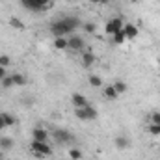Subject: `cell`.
<instances>
[{"instance_id":"9","label":"cell","mask_w":160,"mask_h":160,"mask_svg":"<svg viewBox=\"0 0 160 160\" xmlns=\"http://www.w3.org/2000/svg\"><path fill=\"white\" fill-rule=\"evenodd\" d=\"M95 62H97V58H95V54L93 52H89V50H84L82 54H80V63H82V67H91V65H95Z\"/></svg>"},{"instance_id":"17","label":"cell","mask_w":160,"mask_h":160,"mask_svg":"<svg viewBox=\"0 0 160 160\" xmlns=\"http://www.w3.org/2000/svg\"><path fill=\"white\" fill-rule=\"evenodd\" d=\"M11 78H13V84H15V86H24V84H26V77L21 75V73L11 75Z\"/></svg>"},{"instance_id":"4","label":"cell","mask_w":160,"mask_h":160,"mask_svg":"<svg viewBox=\"0 0 160 160\" xmlns=\"http://www.w3.org/2000/svg\"><path fill=\"white\" fill-rule=\"evenodd\" d=\"M75 116L80 121H93V119H97V110L91 104H88L84 108H75Z\"/></svg>"},{"instance_id":"3","label":"cell","mask_w":160,"mask_h":160,"mask_svg":"<svg viewBox=\"0 0 160 160\" xmlns=\"http://www.w3.org/2000/svg\"><path fill=\"white\" fill-rule=\"evenodd\" d=\"M30 147H32V153H34L36 158H47V157L52 155V147L47 142H36V140H32Z\"/></svg>"},{"instance_id":"22","label":"cell","mask_w":160,"mask_h":160,"mask_svg":"<svg viewBox=\"0 0 160 160\" xmlns=\"http://www.w3.org/2000/svg\"><path fill=\"white\" fill-rule=\"evenodd\" d=\"M147 130L151 136H160V125H155V123H149L147 125Z\"/></svg>"},{"instance_id":"11","label":"cell","mask_w":160,"mask_h":160,"mask_svg":"<svg viewBox=\"0 0 160 160\" xmlns=\"http://www.w3.org/2000/svg\"><path fill=\"white\" fill-rule=\"evenodd\" d=\"M71 102H73V106L75 108H84V106H88L89 102H88V99L82 95V93H73L71 95Z\"/></svg>"},{"instance_id":"10","label":"cell","mask_w":160,"mask_h":160,"mask_svg":"<svg viewBox=\"0 0 160 160\" xmlns=\"http://www.w3.org/2000/svg\"><path fill=\"white\" fill-rule=\"evenodd\" d=\"M32 140H36V142H47L48 140V130L43 128V127H36L32 130Z\"/></svg>"},{"instance_id":"28","label":"cell","mask_w":160,"mask_h":160,"mask_svg":"<svg viewBox=\"0 0 160 160\" xmlns=\"http://www.w3.org/2000/svg\"><path fill=\"white\" fill-rule=\"evenodd\" d=\"M4 77H6V67H2V65H0V80L4 78Z\"/></svg>"},{"instance_id":"25","label":"cell","mask_w":160,"mask_h":160,"mask_svg":"<svg viewBox=\"0 0 160 160\" xmlns=\"http://www.w3.org/2000/svg\"><path fill=\"white\" fill-rule=\"evenodd\" d=\"M9 24H11L13 28H17V30H22V28H24V24H22L17 17H11V19H9Z\"/></svg>"},{"instance_id":"7","label":"cell","mask_w":160,"mask_h":160,"mask_svg":"<svg viewBox=\"0 0 160 160\" xmlns=\"http://www.w3.org/2000/svg\"><path fill=\"white\" fill-rule=\"evenodd\" d=\"M123 26H125V21H123L121 17H114V19H110V21L106 22V26H104V32H106L108 36H114L116 32L123 30Z\"/></svg>"},{"instance_id":"32","label":"cell","mask_w":160,"mask_h":160,"mask_svg":"<svg viewBox=\"0 0 160 160\" xmlns=\"http://www.w3.org/2000/svg\"><path fill=\"white\" fill-rule=\"evenodd\" d=\"M4 158V151H0V160Z\"/></svg>"},{"instance_id":"18","label":"cell","mask_w":160,"mask_h":160,"mask_svg":"<svg viewBox=\"0 0 160 160\" xmlns=\"http://www.w3.org/2000/svg\"><path fill=\"white\" fill-rule=\"evenodd\" d=\"M114 88H116V91H118L119 95H123V93L128 89V86H127L123 80H116V82H114Z\"/></svg>"},{"instance_id":"8","label":"cell","mask_w":160,"mask_h":160,"mask_svg":"<svg viewBox=\"0 0 160 160\" xmlns=\"http://www.w3.org/2000/svg\"><path fill=\"white\" fill-rule=\"evenodd\" d=\"M123 32H125V38H127V39H136V38L140 36V26H136V24H132V22H125Z\"/></svg>"},{"instance_id":"33","label":"cell","mask_w":160,"mask_h":160,"mask_svg":"<svg viewBox=\"0 0 160 160\" xmlns=\"http://www.w3.org/2000/svg\"><path fill=\"white\" fill-rule=\"evenodd\" d=\"M130 2H132V4H136V2H140V0H130Z\"/></svg>"},{"instance_id":"30","label":"cell","mask_w":160,"mask_h":160,"mask_svg":"<svg viewBox=\"0 0 160 160\" xmlns=\"http://www.w3.org/2000/svg\"><path fill=\"white\" fill-rule=\"evenodd\" d=\"M91 4H101V0H89Z\"/></svg>"},{"instance_id":"23","label":"cell","mask_w":160,"mask_h":160,"mask_svg":"<svg viewBox=\"0 0 160 160\" xmlns=\"http://www.w3.org/2000/svg\"><path fill=\"white\" fill-rule=\"evenodd\" d=\"M69 158L71 160H80L82 158V151L77 149V147H75V149H69Z\"/></svg>"},{"instance_id":"5","label":"cell","mask_w":160,"mask_h":160,"mask_svg":"<svg viewBox=\"0 0 160 160\" xmlns=\"http://www.w3.org/2000/svg\"><path fill=\"white\" fill-rule=\"evenodd\" d=\"M67 43H69L67 50H71V52L82 54V52L86 50V41H84L82 36H69V38H67Z\"/></svg>"},{"instance_id":"14","label":"cell","mask_w":160,"mask_h":160,"mask_svg":"<svg viewBox=\"0 0 160 160\" xmlns=\"http://www.w3.org/2000/svg\"><path fill=\"white\" fill-rule=\"evenodd\" d=\"M102 95H104V99H108V101H116V99L119 97V93L116 91L114 84H112V86H106V88H104V91H102Z\"/></svg>"},{"instance_id":"34","label":"cell","mask_w":160,"mask_h":160,"mask_svg":"<svg viewBox=\"0 0 160 160\" xmlns=\"http://www.w3.org/2000/svg\"><path fill=\"white\" fill-rule=\"evenodd\" d=\"M158 67H160V60H158Z\"/></svg>"},{"instance_id":"15","label":"cell","mask_w":160,"mask_h":160,"mask_svg":"<svg viewBox=\"0 0 160 160\" xmlns=\"http://www.w3.org/2000/svg\"><path fill=\"white\" fill-rule=\"evenodd\" d=\"M69 43H67V38H54V48L56 50H67Z\"/></svg>"},{"instance_id":"31","label":"cell","mask_w":160,"mask_h":160,"mask_svg":"<svg viewBox=\"0 0 160 160\" xmlns=\"http://www.w3.org/2000/svg\"><path fill=\"white\" fill-rule=\"evenodd\" d=\"M108 2H110V0H101V4H108Z\"/></svg>"},{"instance_id":"13","label":"cell","mask_w":160,"mask_h":160,"mask_svg":"<svg viewBox=\"0 0 160 160\" xmlns=\"http://www.w3.org/2000/svg\"><path fill=\"white\" fill-rule=\"evenodd\" d=\"M114 143H116V147L121 149V151L130 147V140H128L127 136H116V138H114Z\"/></svg>"},{"instance_id":"21","label":"cell","mask_w":160,"mask_h":160,"mask_svg":"<svg viewBox=\"0 0 160 160\" xmlns=\"http://www.w3.org/2000/svg\"><path fill=\"white\" fill-rule=\"evenodd\" d=\"M0 86H2L4 89H9V88H13L15 84H13V78H11V77H4V78L0 80Z\"/></svg>"},{"instance_id":"19","label":"cell","mask_w":160,"mask_h":160,"mask_svg":"<svg viewBox=\"0 0 160 160\" xmlns=\"http://www.w3.org/2000/svg\"><path fill=\"white\" fill-rule=\"evenodd\" d=\"M112 39H114V43H116V45H123V43L127 41V38H125V32H123V30L116 32V34L112 36Z\"/></svg>"},{"instance_id":"12","label":"cell","mask_w":160,"mask_h":160,"mask_svg":"<svg viewBox=\"0 0 160 160\" xmlns=\"http://www.w3.org/2000/svg\"><path fill=\"white\" fill-rule=\"evenodd\" d=\"M13 145H15L13 138H9V136H0V151L8 153V151L13 149Z\"/></svg>"},{"instance_id":"27","label":"cell","mask_w":160,"mask_h":160,"mask_svg":"<svg viewBox=\"0 0 160 160\" xmlns=\"http://www.w3.org/2000/svg\"><path fill=\"white\" fill-rule=\"evenodd\" d=\"M151 123L160 125V112H153V114H151Z\"/></svg>"},{"instance_id":"29","label":"cell","mask_w":160,"mask_h":160,"mask_svg":"<svg viewBox=\"0 0 160 160\" xmlns=\"http://www.w3.org/2000/svg\"><path fill=\"white\" fill-rule=\"evenodd\" d=\"M4 128H8V127H6V123L2 121V118H0V130H4Z\"/></svg>"},{"instance_id":"6","label":"cell","mask_w":160,"mask_h":160,"mask_svg":"<svg viewBox=\"0 0 160 160\" xmlns=\"http://www.w3.org/2000/svg\"><path fill=\"white\" fill-rule=\"evenodd\" d=\"M50 136H52V140H54L56 143H62V145L73 142V134H71L69 130H65V128H54Z\"/></svg>"},{"instance_id":"36","label":"cell","mask_w":160,"mask_h":160,"mask_svg":"<svg viewBox=\"0 0 160 160\" xmlns=\"http://www.w3.org/2000/svg\"><path fill=\"white\" fill-rule=\"evenodd\" d=\"M158 151H160V145H158Z\"/></svg>"},{"instance_id":"26","label":"cell","mask_w":160,"mask_h":160,"mask_svg":"<svg viewBox=\"0 0 160 160\" xmlns=\"http://www.w3.org/2000/svg\"><path fill=\"white\" fill-rule=\"evenodd\" d=\"M0 65L8 69V67L11 65V58H9V56H0Z\"/></svg>"},{"instance_id":"1","label":"cell","mask_w":160,"mask_h":160,"mask_svg":"<svg viewBox=\"0 0 160 160\" xmlns=\"http://www.w3.org/2000/svg\"><path fill=\"white\" fill-rule=\"evenodd\" d=\"M80 26V19L78 17H62V19H56L52 24H50V34L54 38H65V36H73Z\"/></svg>"},{"instance_id":"35","label":"cell","mask_w":160,"mask_h":160,"mask_svg":"<svg viewBox=\"0 0 160 160\" xmlns=\"http://www.w3.org/2000/svg\"><path fill=\"white\" fill-rule=\"evenodd\" d=\"M69 2H75V0H69Z\"/></svg>"},{"instance_id":"20","label":"cell","mask_w":160,"mask_h":160,"mask_svg":"<svg viewBox=\"0 0 160 160\" xmlns=\"http://www.w3.org/2000/svg\"><path fill=\"white\" fill-rule=\"evenodd\" d=\"M89 86H91V88H101V86H102V78H101L99 75H91V77H89Z\"/></svg>"},{"instance_id":"16","label":"cell","mask_w":160,"mask_h":160,"mask_svg":"<svg viewBox=\"0 0 160 160\" xmlns=\"http://www.w3.org/2000/svg\"><path fill=\"white\" fill-rule=\"evenodd\" d=\"M0 118H2L4 123H6V127H13V125L17 123L15 116H11V114H8V112H2V114H0Z\"/></svg>"},{"instance_id":"24","label":"cell","mask_w":160,"mask_h":160,"mask_svg":"<svg viewBox=\"0 0 160 160\" xmlns=\"http://www.w3.org/2000/svg\"><path fill=\"white\" fill-rule=\"evenodd\" d=\"M82 28H84L86 34H95V30H97L95 22H86V24H82Z\"/></svg>"},{"instance_id":"2","label":"cell","mask_w":160,"mask_h":160,"mask_svg":"<svg viewBox=\"0 0 160 160\" xmlns=\"http://www.w3.org/2000/svg\"><path fill=\"white\" fill-rule=\"evenodd\" d=\"M21 4L28 11H45L54 6V0H21Z\"/></svg>"}]
</instances>
